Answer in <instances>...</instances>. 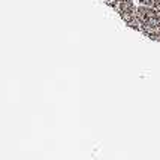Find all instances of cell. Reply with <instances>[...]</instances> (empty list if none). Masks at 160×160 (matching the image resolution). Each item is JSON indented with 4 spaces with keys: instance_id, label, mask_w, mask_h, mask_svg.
Returning a JSON list of instances; mask_svg holds the SVG:
<instances>
[{
    "instance_id": "cell-1",
    "label": "cell",
    "mask_w": 160,
    "mask_h": 160,
    "mask_svg": "<svg viewBox=\"0 0 160 160\" xmlns=\"http://www.w3.org/2000/svg\"><path fill=\"white\" fill-rule=\"evenodd\" d=\"M136 20L139 22V28L144 33H151L160 30V14L153 6H138L136 8Z\"/></svg>"
},
{
    "instance_id": "cell-2",
    "label": "cell",
    "mask_w": 160,
    "mask_h": 160,
    "mask_svg": "<svg viewBox=\"0 0 160 160\" xmlns=\"http://www.w3.org/2000/svg\"><path fill=\"white\" fill-rule=\"evenodd\" d=\"M117 11H118L120 17L126 21L127 26H130L135 30H141L139 22L136 20V8H135L132 0H118Z\"/></svg>"
}]
</instances>
